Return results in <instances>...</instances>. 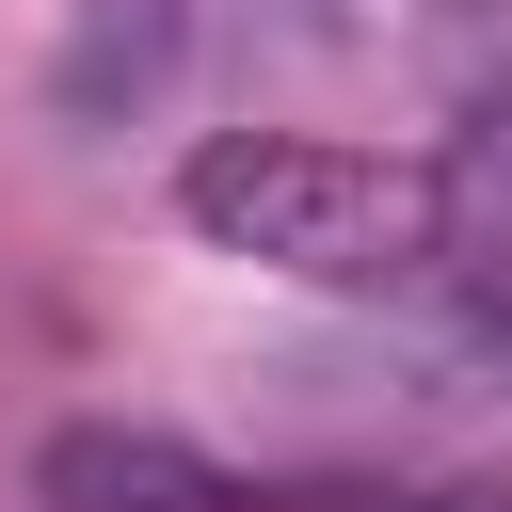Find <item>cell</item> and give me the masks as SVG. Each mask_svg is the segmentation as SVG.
<instances>
[{
	"instance_id": "obj_1",
	"label": "cell",
	"mask_w": 512,
	"mask_h": 512,
	"mask_svg": "<svg viewBox=\"0 0 512 512\" xmlns=\"http://www.w3.org/2000/svg\"><path fill=\"white\" fill-rule=\"evenodd\" d=\"M176 224L288 288H400L448 256V176L384 144H320V128H224L176 160Z\"/></svg>"
},
{
	"instance_id": "obj_2",
	"label": "cell",
	"mask_w": 512,
	"mask_h": 512,
	"mask_svg": "<svg viewBox=\"0 0 512 512\" xmlns=\"http://www.w3.org/2000/svg\"><path fill=\"white\" fill-rule=\"evenodd\" d=\"M32 512H256V480L160 416H64L32 448Z\"/></svg>"
},
{
	"instance_id": "obj_3",
	"label": "cell",
	"mask_w": 512,
	"mask_h": 512,
	"mask_svg": "<svg viewBox=\"0 0 512 512\" xmlns=\"http://www.w3.org/2000/svg\"><path fill=\"white\" fill-rule=\"evenodd\" d=\"M432 176H448V240L512 256V112H480V128H464V160H432Z\"/></svg>"
},
{
	"instance_id": "obj_4",
	"label": "cell",
	"mask_w": 512,
	"mask_h": 512,
	"mask_svg": "<svg viewBox=\"0 0 512 512\" xmlns=\"http://www.w3.org/2000/svg\"><path fill=\"white\" fill-rule=\"evenodd\" d=\"M432 512H512V496H432Z\"/></svg>"
}]
</instances>
